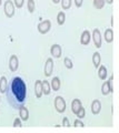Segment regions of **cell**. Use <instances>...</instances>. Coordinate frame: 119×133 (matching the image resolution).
Returning a JSON list of instances; mask_svg holds the SVG:
<instances>
[{
  "label": "cell",
  "mask_w": 119,
  "mask_h": 133,
  "mask_svg": "<svg viewBox=\"0 0 119 133\" xmlns=\"http://www.w3.org/2000/svg\"><path fill=\"white\" fill-rule=\"evenodd\" d=\"M7 99L9 104L15 109H20L26 102L27 87L21 77H14L10 83H8L6 90Z\"/></svg>",
  "instance_id": "6da1fadb"
},
{
  "label": "cell",
  "mask_w": 119,
  "mask_h": 133,
  "mask_svg": "<svg viewBox=\"0 0 119 133\" xmlns=\"http://www.w3.org/2000/svg\"><path fill=\"white\" fill-rule=\"evenodd\" d=\"M66 101H65V99L62 97H56L55 98V108H56V110L59 112V113H62V112L66 110Z\"/></svg>",
  "instance_id": "7a4b0ae2"
},
{
  "label": "cell",
  "mask_w": 119,
  "mask_h": 133,
  "mask_svg": "<svg viewBox=\"0 0 119 133\" xmlns=\"http://www.w3.org/2000/svg\"><path fill=\"white\" fill-rule=\"evenodd\" d=\"M3 8H5V14L7 15V17L11 18L15 15V3L11 0H7L3 5Z\"/></svg>",
  "instance_id": "3957f363"
},
{
  "label": "cell",
  "mask_w": 119,
  "mask_h": 133,
  "mask_svg": "<svg viewBox=\"0 0 119 133\" xmlns=\"http://www.w3.org/2000/svg\"><path fill=\"white\" fill-rule=\"evenodd\" d=\"M38 31L40 33H42V35H45V33H47L49 30H50L51 28V22L50 20H43V21H41L39 24H38Z\"/></svg>",
  "instance_id": "277c9868"
},
{
  "label": "cell",
  "mask_w": 119,
  "mask_h": 133,
  "mask_svg": "<svg viewBox=\"0 0 119 133\" xmlns=\"http://www.w3.org/2000/svg\"><path fill=\"white\" fill-rule=\"evenodd\" d=\"M92 40L95 42V45L97 48H100L102 44V38H101V33L99 31V29H93L92 31Z\"/></svg>",
  "instance_id": "5b68a950"
},
{
  "label": "cell",
  "mask_w": 119,
  "mask_h": 133,
  "mask_svg": "<svg viewBox=\"0 0 119 133\" xmlns=\"http://www.w3.org/2000/svg\"><path fill=\"white\" fill-rule=\"evenodd\" d=\"M52 69H54V60H52V58H48L46 60V63H45V76H51Z\"/></svg>",
  "instance_id": "8992f818"
},
{
  "label": "cell",
  "mask_w": 119,
  "mask_h": 133,
  "mask_svg": "<svg viewBox=\"0 0 119 133\" xmlns=\"http://www.w3.org/2000/svg\"><path fill=\"white\" fill-rule=\"evenodd\" d=\"M18 65H19V61H18V58L16 55H12L10 56V59H9V69L10 71H16L18 69Z\"/></svg>",
  "instance_id": "52a82bcc"
},
{
  "label": "cell",
  "mask_w": 119,
  "mask_h": 133,
  "mask_svg": "<svg viewBox=\"0 0 119 133\" xmlns=\"http://www.w3.org/2000/svg\"><path fill=\"white\" fill-rule=\"evenodd\" d=\"M90 39H91V36H90V32L88 30H85L80 36V43L84 45H87L90 42Z\"/></svg>",
  "instance_id": "ba28073f"
},
{
  "label": "cell",
  "mask_w": 119,
  "mask_h": 133,
  "mask_svg": "<svg viewBox=\"0 0 119 133\" xmlns=\"http://www.w3.org/2000/svg\"><path fill=\"white\" fill-rule=\"evenodd\" d=\"M50 53L54 58H60L61 57V47L59 44H52L50 48Z\"/></svg>",
  "instance_id": "9c48e42d"
},
{
  "label": "cell",
  "mask_w": 119,
  "mask_h": 133,
  "mask_svg": "<svg viewBox=\"0 0 119 133\" xmlns=\"http://www.w3.org/2000/svg\"><path fill=\"white\" fill-rule=\"evenodd\" d=\"M101 110V102L99 101L98 99L93 100L92 103H91V112L92 114H98Z\"/></svg>",
  "instance_id": "30bf717a"
},
{
  "label": "cell",
  "mask_w": 119,
  "mask_h": 133,
  "mask_svg": "<svg viewBox=\"0 0 119 133\" xmlns=\"http://www.w3.org/2000/svg\"><path fill=\"white\" fill-rule=\"evenodd\" d=\"M35 93H36V97L37 98H41L42 95V85H41V81L40 80H37L35 82Z\"/></svg>",
  "instance_id": "8fae6325"
},
{
  "label": "cell",
  "mask_w": 119,
  "mask_h": 133,
  "mask_svg": "<svg viewBox=\"0 0 119 133\" xmlns=\"http://www.w3.org/2000/svg\"><path fill=\"white\" fill-rule=\"evenodd\" d=\"M19 115H20V119L22 120V121H27L28 118H29V111L26 107H21L19 109Z\"/></svg>",
  "instance_id": "7c38bea8"
},
{
  "label": "cell",
  "mask_w": 119,
  "mask_h": 133,
  "mask_svg": "<svg viewBox=\"0 0 119 133\" xmlns=\"http://www.w3.org/2000/svg\"><path fill=\"white\" fill-rule=\"evenodd\" d=\"M83 107V104H81V101L79 99H75V100H72L71 101V110L73 113H77V111L80 109V108Z\"/></svg>",
  "instance_id": "4fadbf2b"
},
{
  "label": "cell",
  "mask_w": 119,
  "mask_h": 133,
  "mask_svg": "<svg viewBox=\"0 0 119 133\" xmlns=\"http://www.w3.org/2000/svg\"><path fill=\"white\" fill-rule=\"evenodd\" d=\"M98 77H99L101 80H105L107 78V68L105 65H99L98 66Z\"/></svg>",
  "instance_id": "5bb4252c"
},
{
  "label": "cell",
  "mask_w": 119,
  "mask_h": 133,
  "mask_svg": "<svg viewBox=\"0 0 119 133\" xmlns=\"http://www.w3.org/2000/svg\"><path fill=\"white\" fill-rule=\"evenodd\" d=\"M50 87H51V89L55 90V91L60 90V79L58 77H54L52 78V80H51Z\"/></svg>",
  "instance_id": "9a60e30c"
},
{
  "label": "cell",
  "mask_w": 119,
  "mask_h": 133,
  "mask_svg": "<svg viewBox=\"0 0 119 133\" xmlns=\"http://www.w3.org/2000/svg\"><path fill=\"white\" fill-rule=\"evenodd\" d=\"M7 88H8V80H7V78L3 76L0 78V92L6 93Z\"/></svg>",
  "instance_id": "2e32d148"
},
{
  "label": "cell",
  "mask_w": 119,
  "mask_h": 133,
  "mask_svg": "<svg viewBox=\"0 0 119 133\" xmlns=\"http://www.w3.org/2000/svg\"><path fill=\"white\" fill-rule=\"evenodd\" d=\"M41 85H42V94L48 95L51 91L50 83L48 82V80H43V81H41Z\"/></svg>",
  "instance_id": "e0dca14e"
},
{
  "label": "cell",
  "mask_w": 119,
  "mask_h": 133,
  "mask_svg": "<svg viewBox=\"0 0 119 133\" xmlns=\"http://www.w3.org/2000/svg\"><path fill=\"white\" fill-rule=\"evenodd\" d=\"M105 39L106 41H107L108 43L110 42H112V40H114V31H112V29L111 28H108V29H106V31H105Z\"/></svg>",
  "instance_id": "ac0fdd59"
},
{
  "label": "cell",
  "mask_w": 119,
  "mask_h": 133,
  "mask_svg": "<svg viewBox=\"0 0 119 133\" xmlns=\"http://www.w3.org/2000/svg\"><path fill=\"white\" fill-rule=\"evenodd\" d=\"M92 62H93V65L98 68L100 65V62H101V57H100V53L99 52H95L92 55Z\"/></svg>",
  "instance_id": "d6986e66"
},
{
  "label": "cell",
  "mask_w": 119,
  "mask_h": 133,
  "mask_svg": "<svg viewBox=\"0 0 119 133\" xmlns=\"http://www.w3.org/2000/svg\"><path fill=\"white\" fill-rule=\"evenodd\" d=\"M66 21V15L64 11H59L58 15H57V22L58 24H64Z\"/></svg>",
  "instance_id": "ffe728a7"
},
{
  "label": "cell",
  "mask_w": 119,
  "mask_h": 133,
  "mask_svg": "<svg viewBox=\"0 0 119 133\" xmlns=\"http://www.w3.org/2000/svg\"><path fill=\"white\" fill-rule=\"evenodd\" d=\"M110 92V89H109V85H108V81H105L104 82V84L101 85V93L106 95V94H108Z\"/></svg>",
  "instance_id": "44dd1931"
},
{
  "label": "cell",
  "mask_w": 119,
  "mask_h": 133,
  "mask_svg": "<svg viewBox=\"0 0 119 133\" xmlns=\"http://www.w3.org/2000/svg\"><path fill=\"white\" fill-rule=\"evenodd\" d=\"M93 6L97 9H102L105 6V0H93Z\"/></svg>",
  "instance_id": "7402d4cb"
},
{
  "label": "cell",
  "mask_w": 119,
  "mask_h": 133,
  "mask_svg": "<svg viewBox=\"0 0 119 133\" xmlns=\"http://www.w3.org/2000/svg\"><path fill=\"white\" fill-rule=\"evenodd\" d=\"M64 63H65V66L67 69H71L72 66H73V63H72V61L70 58H68V57H66L65 59H64Z\"/></svg>",
  "instance_id": "603a6c76"
},
{
  "label": "cell",
  "mask_w": 119,
  "mask_h": 133,
  "mask_svg": "<svg viewBox=\"0 0 119 133\" xmlns=\"http://www.w3.org/2000/svg\"><path fill=\"white\" fill-rule=\"evenodd\" d=\"M76 115L78 116V119H83V118H85V115H86V110H85V108H84V107H81L80 109L77 111Z\"/></svg>",
  "instance_id": "cb8c5ba5"
},
{
  "label": "cell",
  "mask_w": 119,
  "mask_h": 133,
  "mask_svg": "<svg viewBox=\"0 0 119 133\" xmlns=\"http://www.w3.org/2000/svg\"><path fill=\"white\" fill-rule=\"evenodd\" d=\"M64 9H69L71 7V0H60Z\"/></svg>",
  "instance_id": "d4e9b609"
},
{
  "label": "cell",
  "mask_w": 119,
  "mask_h": 133,
  "mask_svg": "<svg viewBox=\"0 0 119 133\" xmlns=\"http://www.w3.org/2000/svg\"><path fill=\"white\" fill-rule=\"evenodd\" d=\"M27 6H28V10H29V12L35 11V1L34 0H28Z\"/></svg>",
  "instance_id": "484cf974"
},
{
  "label": "cell",
  "mask_w": 119,
  "mask_h": 133,
  "mask_svg": "<svg viewBox=\"0 0 119 133\" xmlns=\"http://www.w3.org/2000/svg\"><path fill=\"white\" fill-rule=\"evenodd\" d=\"M107 81H108V85H109L110 92H112V91H114V76H112V74L110 76L109 80H107Z\"/></svg>",
  "instance_id": "4316f807"
},
{
  "label": "cell",
  "mask_w": 119,
  "mask_h": 133,
  "mask_svg": "<svg viewBox=\"0 0 119 133\" xmlns=\"http://www.w3.org/2000/svg\"><path fill=\"white\" fill-rule=\"evenodd\" d=\"M73 127H80V128H84V127H85V124H84V122L81 121L80 119H77V120H75V122H73Z\"/></svg>",
  "instance_id": "83f0119b"
},
{
  "label": "cell",
  "mask_w": 119,
  "mask_h": 133,
  "mask_svg": "<svg viewBox=\"0 0 119 133\" xmlns=\"http://www.w3.org/2000/svg\"><path fill=\"white\" fill-rule=\"evenodd\" d=\"M23 2H24V0H14L15 7H17V8H21L23 6Z\"/></svg>",
  "instance_id": "f1b7e54d"
},
{
  "label": "cell",
  "mask_w": 119,
  "mask_h": 133,
  "mask_svg": "<svg viewBox=\"0 0 119 133\" xmlns=\"http://www.w3.org/2000/svg\"><path fill=\"white\" fill-rule=\"evenodd\" d=\"M14 127H21V119L20 118H17L15 120V122H14Z\"/></svg>",
  "instance_id": "f546056e"
},
{
  "label": "cell",
  "mask_w": 119,
  "mask_h": 133,
  "mask_svg": "<svg viewBox=\"0 0 119 133\" xmlns=\"http://www.w3.org/2000/svg\"><path fill=\"white\" fill-rule=\"evenodd\" d=\"M62 127H70L68 118H64V119H62Z\"/></svg>",
  "instance_id": "4dcf8cb0"
},
{
  "label": "cell",
  "mask_w": 119,
  "mask_h": 133,
  "mask_svg": "<svg viewBox=\"0 0 119 133\" xmlns=\"http://www.w3.org/2000/svg\"><path fill=\"white\" fill-rule=\"evenodd\" d=\"M83 2H84V0H75V5L77 7H81L83 6Z\"/></svg>",
  "instance_id": "1f68e13d"
},
{
  "label": "cell",
  "mask_w": 119,
  "mask_h": 133,
  "mask_svg": "<svg viewBox=\"0 0 119 133\" xmlns=\"http://www.w3.org/2000/svg\"><path fill=\"white\" fill-rule=\"evenodd\" d=\"M105 2H108V3H112L114 0H105Z\"/></svg>",
  "instance_id": "d6a6232c"
},
{
  "label": "cell",
  "mask_w": 119,
  "mask_h": 133,
  "mask_svg": "<svg viewBox=\"0 0 119 133\" xmlns=\"http://www.w3.org/2000/svg\"><path fill=\"white\" fill-rule=\"evenodd\" d=\"M60 1V0H52V2H54V3H58Z\"/></svg>",
  "instance_id": "836d02e7"
},
{
  "label": "cell",
  "mask_w": 119,
  "mask_h": 133,
  "mask_svg": "<svg viewBox=\"0 0 119 133\" xmlns=\"http://www.w3.org/2000/svg\"><path fill=\"white\" fill-rule=\"evenodd\" d=\"M1 3H2V0H0V5H1Z\"/></svg>",
  "instance_id": "e575fe53"
}]
</instances>
